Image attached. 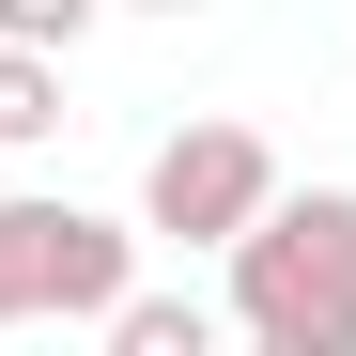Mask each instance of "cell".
Listing matches in <instances>:
<instances>
[{
    "mask_svg": "<svg viewBox=\"0 0 356 356\" xmlns=\"http://www.w3.org/2000/svg\"><path fill=\"white\" fill-rule=\"evenodd\" d=\"M264 202H279L264 124H170L155 170H140V232H155V248H232Z\"/></svg>",
    "mask_w": 356,
    "mask_h": 356,
    "instance_id": "cell-3",
    "label": "cell"
},
{
    "mask_svg": "<svg viewBox=\"0 0 356 356\" xmlns=\"http://www.w3.org/2000/svg\"><path fill=\"white\" fill-rule=\"evenodd\" d=\"M140 279V232L47 186H0V341L16 325H108V294Z\"/></svg>",
    "mask_w": 356,
    "mask_h": 356,
    "instance_id": "cell-2",
    "label": "cell"
},
{
    "mask_svg": "<svg viewBox=\"0 0 356 356\" xmlns=\"http://www.w3.org/2000/svg\"><path fill=\"white\" fill-rule=\"evenodd\" d=\"M31 140H63V47L0 31V155H31Z\"/></svg>",
    "mask_w": 356,
    "mask_h": 356,
    "instance_id": "cell-5",
    "label": "cell"
},
{
    "mask_svg": "<svg viewBox=\"0 0 356 356\" xmlns=\"http://www.w3.org/2000/svg\"><path fill=\"white\" fill-rule=\"evenodd\" d=\"M124 16H202V0H124Z\"/></svg>",
    "mask_w": 356,
    "mask_h": 356,
    "instance_id": "cell-7",
    "label": "cell"
},
{
    "mask_svg": "<svg viewBox=\"0 0 356 356\" xmlns=\"http://www.w3.org/2000/svg\"><path fill=\"white\" fill-rule=\"evenodd\" d=\"M217 264L264 356H356V186H279Z\"/></svg>",
    "mask_w": 356,
    "mask_h": 356,
    "instance_id": "cell-1",
    "label": "cell"
},
{
    "mask_svg": "<svg viewBox=\"0 0 356 356\" xmlns=\"http://www.w3.org/2000/svg\"><path fill=\"white\" fill-rule=\"evenodd\" d=\"M93 341H108V356H202V341H217V310H202V294H140V279H124Z\"/></svg>",
    "mask_w": 356,
    "mask_h": 356,
    "instance_id": "cell-4",
    "label": "cell"
},
{
    "mask_svg": "<svg viewBox=\"0 0 356 356\" xmlns=\"http://www.w3.org/2000/svg\"><path fill=\"white\" fill-rule=\"evenodd\" d=\"M93 16H108V0H0V31H16V47H63V63H78Z\"/></svg>",
    "mask_w": 356,
    "mask_h": 356,
    "instance_id": "cell-6",
    "label": "cell"
}]
</instances>
